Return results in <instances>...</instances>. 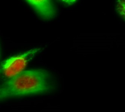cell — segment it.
Segmentation results:
<instances>
[{
    "mask_svg": "<svg viewBox=\"0 0 125 112\" xmlns=\"http://www.w3.org/2000/svg\"><path fill=\"white\" fill-rule=\"evenodd\" d=\"M26 2L31 7L37 15L42 19L49 21L54 19L57 9L51 0H27Z\"/></svg>",
    "mask_w": 125,
    "mask_h": 112,
    "instance_id": "3957f363",
    "label": "cell"
},
{
    "mask_svg": "<svg viewBox=\"0 0 125 112\" xmlns=\"http://www.w3.org/2000/svg\"><path fill=\"white\" fill-rule=\"evenodd\" d=\"M116 10L119 16L125 20V0H119L116 2Z\"/></svg>",
    "mask_w": 125,
    "mask_h": 112,
    "instance_id": "277c9868",
    "label": "cell"
},
{
    "mask_svg": "<svg viewBox=\"0 0 125 112\" xmlns=\"http://www.w3.org/2000/svg\"><path fill=\"white\" fill-rule=\"evenodd\" d=\"M40 48H34L23 53L3 60L0 65V71L8 79L14 77L23 71L29 62L38 53L41 52Z\"/></svg>",
    "mask_w": 125,
    "mask_h": 112,
    "instance_id": "7a4b0ae2",
    "label": "cell"
},
{
    "mask_svg": "<svg viewBox=\"0 0 125 112\" xmlns=\"http://www.w3.org/2000/svg\"><path fill=\"white\" fill-rule=\"evenodd\" d=\"M52 73L42 69L23 71L4 81L0 87L1 101L28 96L49 95L55 90Z\"/></svg>",
    "mask_w": 125,
    "mask_h": 112,
    "instance_id": "6da1fadb",
    "label": "cell"
}]
</instances>
